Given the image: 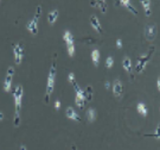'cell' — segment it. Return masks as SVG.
I'll return each mask as SVG.
<instances>
[{
    "instance_id": "484cf974",
    "label": "cell",
    "mask_w": 160,
    "mask_h": 150,
    "mask_svg": "<svg viewBox=\"0 0 160 150\" xmlns=\"http://www.w3.org/2000/svg\"><path fill=\"white\" fill-rule=\"evenodd\" d=\"M59 106H61V101H59V100H56V104H55V107H56V109H59Z\"/></svg>"
},
{
    "instance_id": "e0dca14e",
    "label": "cell",
    "mask_w": 160,
    "mask_h": 150,
    "mask_svg": "<svg viewBox=\"0 0 160 150\" xmlns=\"http://www.w3.org/2000/svg\"><path fill=\"white\" fill-rule=\"evenodd\" d=\"M87 119H88V121L92 123L96 119V111L94 110V109H89V110L87 111Z\"/></svg>"
},
{
    "instance_id": "7c38bea8",
    "label": "cell",
    "mask_w": 160,
    "mask_h": 150,
    "mask_svg": "<svg viewBox=\"0 0 160 150\" xmlns=\"http://www.w3.org/2000/svg\"><path fill=\"white\" fill-rule=\"evenodd\" d=\"M90 5L95 6L97 8H100L102 13H106L107 12V3L104 0H101V1H90Z\"/></svg>"
},
{
    "instance_id": "9a60e30c",
    "label": "cell",
    "mask_w": 160,
    "mask_h": 150,
    "mask_svg": "<svg viewBox=\"0 0 160 150\" xmlns=\"http://www.w3.org/2000/svg\"><path fill=\"white\" fill-rule=\"evenodd\" d=\"M58 14H59V12H58V10H53L52 12H50L49 14H48V22H49V24H53L56 20H57L58 18Z\"/></svg>"
},
{
    "instance_id": "6da1fadb",
    "label": "cell",
    "mask_w": 160,
    "mask_h": 150,
    "mask_svg": "<svg viewBox=\"0 0 160 150\" xmlns=\"http://www.w3.org/2000/svg\"><path fill=\"white\" fill-rule=\"evenodd\" d=\"M23 86L18 85L13 92V99H14V126H19L20 124V109H22V99H23Z\"/></svg>"
},
{
    "instance_id": "4fadbf2b",
    "label": "cell",
    "mask_w": 160,
    "mask_h": 150,
    "mask_svg": "<svg viewBox=\"0 0 160 150\" xmlns=\"http://www.w3.org/2000/svg\"><path fill=\"white\" fill-rule=\"evenodd\" d=\"M65 113H67V117H68L69 119H74V121H81L80 115H77V112H75V110L72 107H68Z\"/></svg>"
},
{
    "instance_id": "8992f818",
    "label": "cell",
    "mask_w": 160,
    "mask_h": 150,
    "mask_svg": "<svg viewBox=\"0 0 160 150\" xmlns=\"http://www.w3.org/2000/svg\"><path fill=\"white\" fill-rule=\"evenodd\" d=\"M23 52H24V49L22 42L16 44V46H13V55H14V62H16V64H20L24 56Z\"/></svg>"
},
{
    "instance_id": "8fae6325",
    "label": "cell",
    "mask_w": 160,
    "mask_h": 150,
    "mask_svg": "<svg viewBox=\"0 0 160 150\" xmlns=\"http://www.w3.org/2000/svg\"><path fill=\"white\" fill-rule=\"evenodd\" d=\"M90 24H92V26L96 30L97 32L103 34V30H102V26H101V23H100V20L97 19L96 16H92V17H90Z\"/></svg>"
},
{
    "instance_id": "4dcf8cb0",
    "label": "cell",
    "mask_w": 160,
    "mask_h": 150,
    "mask_svg": "<svg viewBox=\"0 0 160 150\" xmlns=\"http://www.w3.org/2000/svg\"><path fill=\"white\" fill-rule=\"evenodd\" d=\"M71 149H72V150H77V148H76L75 145H71Z\"/></svg>"
},
{
    "instance_id": "9c48e42d",
    "label": "cell",
    "mask_w": 160,
    "mask_h": 150,
    "mask_svg": "<svg viewBox=\"0 0 160 150\" xmlns=\"http://www.w3.org/2000/svg\"><path fill=\"white\" fill-rule=\"evenodd\" d=\"M76 98H75V103L77 105V107L80 109H83L84 107V104H86V95H84V92L81 89L78 92H76Z\"/></svg>"
},
{
    "instance_id": "d4e9b609",
    "label": "cell",
    "mask_w": 160,
    "mask_h": 150,
    "mask_svg": "<svg viewBox=\"0 0 160 150\" xmlns=\"http://www.w3.org/2000/svg\"><path fill=\"white\" fill-rule=\"evenodd\" d=\"M116 46H118L119 49H121V48H122V40H116Z\"/></svg>"
},
{
    "instance_id": "52a82bcc",
    "label": "cell",
    "mask_w": 160,
    "mask_h": 150,
    "mask_svg": "<svg viewBox=\"0 0 160 150\" xmlns=\"http://www.w3.org/2000/svg\"><path fill=\"white\" fill-rule=\"evenodd\" d=\"M13 74H14V69L10 67L7 69V75H6L5 79V83H4V89L6 92H10L11 91V86H12V79H13Z\"/></svg>"
},
{
    "instance_id": "f1b7e54d",
    "label": "cell",
    "mask_w": 160,
    "mask_h": 150,
    "mask_svg": "<svg viewBox=\"0 0 160 150\" xmlns=\"http://www.w3.org/2000/svg\"><path fill=\"white\" fill-rule=\"evenodd\" d=\"M2 119H4V113L0 112V121H2Z\"/></svg>"
},
{
    "instance_id": "7a4b0ae2",
    "label": "cell",
    "mask_w": 160,
    "mask_h": 150,
    "mask_svg": "<svg viewBox=\"0 0 160 150\" xmlns=\"http://www.w3.org/2000/svg\"><path fill=\"white\" fill-rule=\"evenodd\" d=\"M56 60H57V54H55V57L52 61L51 68H50V73L48 76V83H46V91H45V98L44 101L45 104L49 103L50 100V95L53 92V87H55V79H56V69H57V66H56Z\"/></svg>"
},
{
    "instance_id": "7402d4cb",
    "label": "cell",
    "mask_w": 160,
    "mask_h": 150,
    "mask_svg": "<svg viewBox=\"0 0 160 150\" xmlns=\"http://www.w3.org/2000/svg\"><path fill=\"white\" fill-rule=\"evenodd\" d=\"M84 95H86V100H92V86L87 87V92L84 93Z\"/></svg>"
},
{
    "instance_id": "5bb4252c",
    "label": "cell",
    "mask_w": 160,
    "mask_h": 150,
    "mask_svg": "<svg viewBox=\"0 0 160 150\" xmlns=\"http://www.w3.org/2000/svg\"><path fill=\"white\" fill-rule=\"evenodd\" d=\"M122 66H123V68L126 70L128 74H131L132 79L134 78L133 74H132V63H131V58L129 57H125L123 58V61H122Z\"/></svg>"
},
{
    "instance_id": "277c9868",
    "label": "cell",
    "mask_w": 160,
    "mask_h": 150,
    "mask_svg": "<svg viewBox=\"0 0 160 150\" xmlns=\"http://www.w3.org/2000/svg\"><path fill=\"white\" fill-rule=\"evenodd\" d=\"M40 12H42V6L38 5L37 6V10H36V14L32 20H30L28 25H26V29L29 30L30 32L33 36H36L38 34V20H39L40 17Z\"/></svg>"
},
{
    "instance_id": "44dd1931",
    "label": "cell",
    "mask_w": 160,
    "mask_h": 150,
    "mask_svg": "<svg viewBox=\"0 0 160 150\" xmlns=\"http://www.w3.org/2000/svg\"><path fill=\"white\" fill-rule=\"evenodd\" d=\"M138 112H140V115H142L143 117H146L147 115V107L145 106L143 103H140V104H138Z\"/></svg>"
},
{
    "instance_id": "cb8c5ba5",
    "label": "cell",
    "mask_w": 160,
    "mask_h": 150,
    "mask_svg": "<svg viewBox=\"0 0 160 150\" xmlns=\"http://www.w3.org/2000/svg\"><path fill=\"white\" fill-rule=\"evenodd\" d=\"M113 64H114V58L112 57V56H109V57L107 58V61H106V67H107V68H112Z\"/></svg>"
},
{
    "instance_id": "ba28073f",
    "label": "cell",
    "mask_w": 160,
    "mask_h": 150,
    "mask_svg": "<svg viewBox=\"0 0 160 150\" xmlns=\"http://www.w3.org/2000/svg\"><path fill=\"white\" fill-rule=\"evenodd\" d=\"M155 34H157V26L155 25H147L145 29V37L147 40H153L155 38Z\"/></svg>"
},
{
    "instance_id": "3957f363",
    "label": "cell",
    "mask_w": 160,
    "mask_h": 150,
    "mask_svg": "<svg viewBox=\"0 0 160 150\" xmlns=\"http://www.w3.org/2000/svg\"><path fill=\"white\" fill-rule=\"evenodd\" d=\"M155 48L153 46L149 48V51L148 54H146V55H142V56H140V57H138L137 60V66H135V70H137V73H141L143 69H145V67H146V64L148 62L151 57H152V55H153V52H154Z\"/></svg>"
},
{
    "instance_id": "2e32d148",
    "label": "cell",
    "mask_w": 160,
    "mask_h": 150,
    "mask_svg": "<svg viewBox=\"0 0 160 150\" xmlns=\"http://www.w3.org/2000/svg\"><path fill=\"white\" fill-rule=\"evenodd\" d=\"M68 80H69V82L72 85V87L75 88V91H76V92L81 91L80 87H78V85H77V81H76V79H75V75L72 74V73H70V74L68 75Z\"/></svg>"
},
{
    "instance_id": "4316f807",
    "label": "cell",
    "mask_w": 160,
    "mask_h": 150,
    "mask_svg": "<svg viewBox=\"0 0 160 150\" xmlns=\"http://www.w3.org/2000/svg\"><path fill=\"white\" fill-rule=\"evenodd\" d=\"M104 86H106V88L108 89V88H110V83H109L108 81H106V82H104Z\"/></svg>"
},
{
    "instance_id": "d6986e66",
    "label": "cell",
    "mask_w": 160,
    "mask_h": 150,
    "mask_svg": "<svg viewBox=\"0 0 160 150\" xmlns=\"http://www.w3.org/2000/svg\"><path fill=\"white\" fill-rule=\"evenodd\" d=\"M141 4H142L143 8H145V13H146V16H147V17L151 16V1H149V0H142V1H141Z\"/></svg>"
},
{
    "instance_id": "ac0fdd59",
    "label": "cell",
    "mask_w": 160,
    "mask_h": 150,
    "mask_svg": "<svg viewBox=\"0 0 160 150\" xmlns=\"http://www.w3.org/2000/svg\"><path fill=\"white\" fill-rule=\"evenodd\" d=\"M120 4L127 6V7H128V10H129L132 13H134V14H138V10L133 7V5H132V3L129 1V0H122V1H120Z\"/></svg>"
},
{
    "instance_id": "f546056e",
    "label": "cell",
    "mask_w": 160,
    "mask_h": 150,
    "mask_svg": "<svg viewBox=\"0 0 160 150\" xmlns=\"http://www.w3.org/2000/svg\"><path fill=\"white\" fill-rule=\"evenodd\" d=\"M20 150H26V147H25V145H20Z\"/></svg>"
},
{
    "instance_id": "5b68a950",
    "label": "cell",
    "mask_w": 160,
    "mask_h": 150,
    "mask_svg": "<svg viewBox=\"0 0 160 150\" xmlns=\"http://www.w3.org/2000/svg\"><path fill=\"white\" fill-rule=\"evenodd\" d=\"M64 40H65V43H67V46H68V52H69V56L70 57H72L75 54V44H74V37L71 35V32L70 31H65L64 32V36H63Z\"/></svg>"
},
{
    "instance_id": "603a6c76",
    "label": "cell",
    "mask_w": 160,
    "mask_h": 150,
    "mask_svg": "<svg viewBox=\"0 0 160 150\" xmlns=\"http://www.w3.org/2000/svg\"><path fill=\"white\" fill-rule=\"evenodd\" d=\"M145 136H146V137H157V138H160V124L158 125L154 133H147V135H145Z\"/></svg>"
},
{
    "instance_id": "30bf717a",
    "label": "cell",
    "mask_w": 160,
    "mask_h": 150,
    "mask_svg": "<svg viewBox=\"0 0 160 150\" xmlns=\"http://www.w3.org/2000/svg\"><path fill=\"white\" fill-rule=\"evenodd\" d=\"M113 92L116 98H120L123 92V87H122V82L120 80H115L114 85H113Z\"/></svg>"
},
{
    "instance_id": "ffe728a7",
    "label": "cell",
    "mask_w": 160,
    "mask_h": 150,
    "mask_svg": "<svg viewBox=\"0 0 160 150\" xmlns=\"http://www.w3.org/2000/svg\"><path fill=\"white\" fill-rule=\"evenodd\" d=\"M92 62H94V66H95V67H97V64H98V61H100V51H98L97 49L92 50Z\"/></svg>"
},
{
    "instance_id": "83f0119b",
    "label": "cell",
    "mask_w": 160,
    "mask_h": 150,
    "mask_svg": "<svg viewBox=\"0 0 160 150\" xmlns=\"http://www.w3.org/2000/svg\"><path fill=\"white\" fill-rule=\"evenodd\" d=\"M157 87H158V89H159V92H160V78L158 79V81H157Z\"/></svg>"
}]
</instances>
